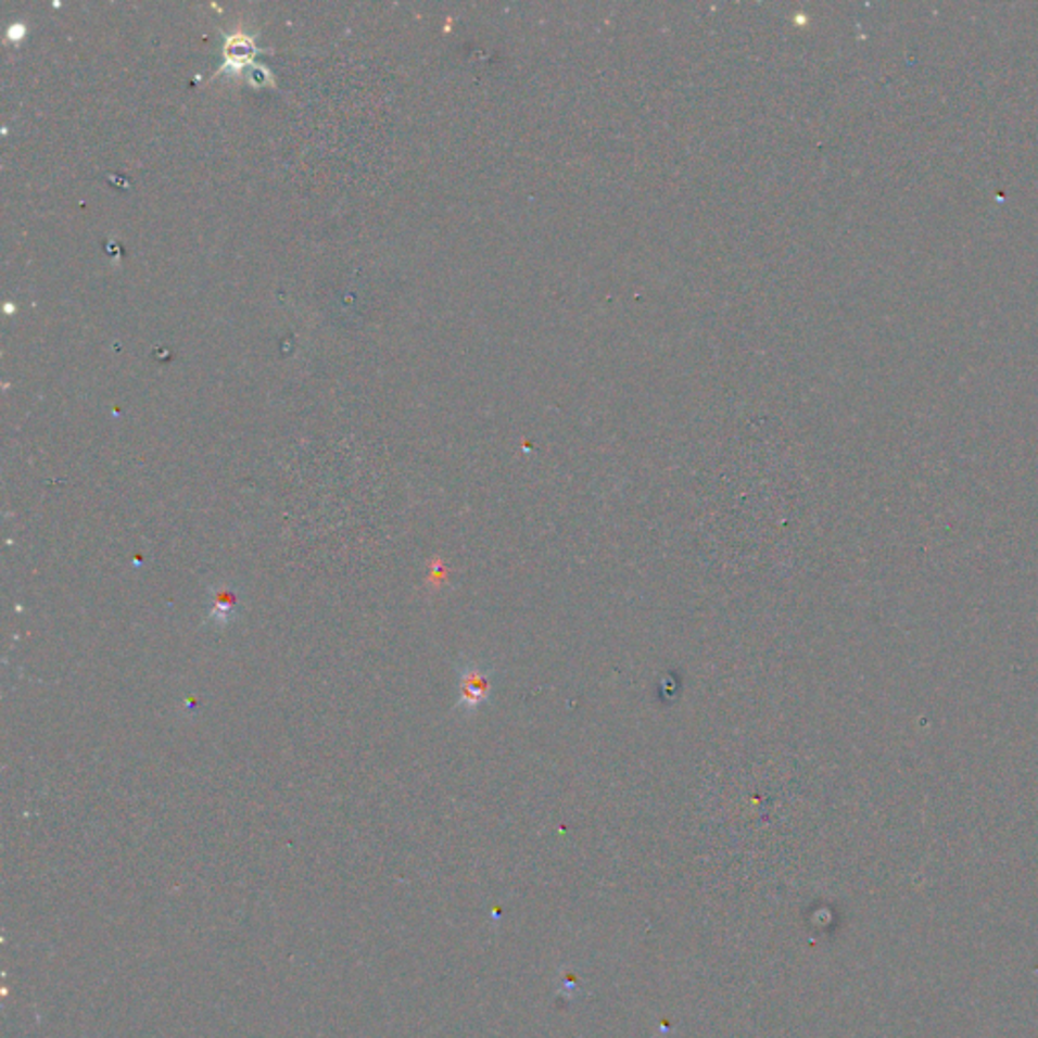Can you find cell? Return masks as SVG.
<instances>
[{"label": "cell", "mask_w": 1038, "mask_h": 1038, "mask_svg": "<svg viewBox=\"0 0 1038 1038\" xmlns=\"http://www.w3.org/2000/svg\"><path fill=\"white\" fill-rule=\"evenodd\" d=\"M240 619V595L231 584H214L210 588L207 623L226 629Z\"/></svg>", "instance_id": "7a4b0ae2"}, {"label": "cell", "mask_w": 1038, "mask_h": 1038, "mask_svg": "<svg viewBox=\"0 0 1038 1038\" xmlns=\"http://www.w3.org/2000/svg\"><path fill=\"white\" fill-rule=\"evenodd\" d=\"M457 710L463 717H473L481 706L491 702L495 692V670L477 659H465L457 668Z\"/></svg>", "instance_id": "6da1fadb"}]
</instances>
